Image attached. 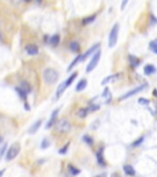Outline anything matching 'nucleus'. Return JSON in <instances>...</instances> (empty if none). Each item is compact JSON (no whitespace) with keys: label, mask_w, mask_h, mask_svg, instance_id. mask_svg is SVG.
<instances>
[{"label":"nucleus","mask_w":157,"mask_h":177,"mask_svg":"<svg viewBox=\"0 0 157 177\" xmlns=\"http://www.w3.org/2000/svg\"><path fill=\"white\" fill-rule=\"evenodd\" d=\"M43 79H44L46 84L52 85V84L58 81V79H59V74H58V71L55 69H53V68H47L43 71Z\"/></svg>","instance_id":"obj_1"},{"label":"nucleus","mask_w":157,"mask_h":177,"mask_svg":"<svg viewBox=\"0 0 157 177\" xmlns=\"http://www.w3.org/2000/svg\"><path fill=\"white\" fill-rule=\"evenodd\" d=\"M118 33H119V25L115 23L114 26L112 27L111 30V33H109V37H108V47L109 48H113L118 42Z\"/></svg>","instance_id":"obj_2"},{"label":"nucleus","mask_w":157,"mask_h":177,"mask_svg":"<svg viewBox=\"0 0 157 177\" xmlns=\"http://www.w3.org/2000/svg\"><path fill=\"white\" fill-rule=\"evenodd\" d=\"M19 153H20V144L19 143H14V144L9 148V150H7L6 160L7 161H11V160H14L16 156L19 155Z\"/></svg>","instance_id":"obj_3"},{"label":"nucleus","mask_w":157,"mask_h":177,"mask_svg":"<svg viewBox=\"0 0 157 177\" xmlns=\"http://www.w3.org/2000/svg\"><path fill=\"white\" fill-rule=\"evenodd\" d=\"M100 58H101V50H100V48H98V50L95 53V55L92 57V59H91L90 63H88V65H87L86 73H91V71H92V70L96 68L97 64H98V62H100Z\"/></svg>","instance_id":"obj_4"},{"label":"nucleus","mask_w":157,"mask_h":177,"mask_svg":"<svg viewBox=\"0 0 157 177\" xmlns=\"http://www.w3.org/2000/svg\"><path fill=\"white\" fill-rule=\"evenodd\" d=\"M70 128H71V124L67 118H63V119H60L56 123V130L59 133H68Z\"/></svg>","instance_id":"obj_5"},{"label":"nucleus","mask_w":157,"mask_h":177,"mask_svg":"<svg viewBox=\"0 0 157 177\" xmlns=\"http://www.w3.org/2000/svg\"><path fill=\"white\" fill-rule=\"evenodd\" d=\"M148 85L147 84H141L140 86H137V87H135V89H133L131 91H129V92H127V94H124L122 97H120V101H123V100H127V98H129V97H131V96H134V95H136L137 92H140V91H143L145 87H147Z\"/></svg>","instance_id":"obj_6"},{"label":"nucleus","mask_w":157,"mask_h":177,"mask_svg":"<svg viewBox=\"0 0 157 177\" xmlns=\"http://www.w3.org/2000/svg\"><path fill=\"white\" fill-rule=\"evenodd\" d=\"M58 113H59V108H58V109H55V111L52 113L51 119H49V122H48V123H47V125H46V128H47V129L52 128L53 125H54V123L56 122V116H58Z\"/></svg>","instance_id":"obj_7"},{"label":"nucleus","mask_w":157,"mask_h":177,"mask_svg":"<svg viewBox=\"0 0 157 177\" xmlns=\"http://www.w3.org/2000/svg\"><path fill=\"white\" fill-rule=\"evenodd\" d=\"M26 52L30 55H36V54H38L39 49H38V47L36 44H27L26 46Z\"/></svg>","instance_id":"obj_8"},{"label":"nucleus","mask_w":157,"mask_h":177,"mask_svg":"<svg viewBox=\"0 0 157 177\" xmlns=\"http://www.w3.org/2000/svg\"><path fill=\"white\" fill-rule=\"evenodd\" d=\"M97 162L101 166H106V161L103 157V148H100V150L97 151Z\"/></svg>","instance_id":"obj_9"},{"label":"nucleus","mask_w":157,"mask_h":177,"mask_svg":"<svg viewBox=\"0 0 157 177\" xmlns=\"http://www.w3.org/2000/svg\"><path fill=\"white\" fill-rule=\"evenodd\" d=\"M156 66L155 65H152V64H147L146 66H145V69H144V73H145V75H152V74H155L156 73Z\"/></svg>","instance_id":"obj_10"},{"label":"nucleus","mask_w":157,"mask_h":177,"mask_svg":"<svg viewBox=\"0 0 157 177\" xmlns=\"http://www.w3.org/2000/svg\"><path fill=\"white\" fill-rule=\"evenodd\" d=\"M123 170H124V173L128 175V176H135V173H136L135 170H134V167L131 165H124Z\"/></svg>","instance_id":"obj_11"},{"label":"nucleus","mask_w":157,"mask_h":177,"mask_svg":"<svg viewBox=\"0 0 157 177\" xmlns=\"http://www.w3.org/2000/svg\"><path fill=\"white\" fill-rule=\"evenodd\" d=\"M97 48H100V43H98V44H95V46H93L92 48H90V49L87 50L86 53H84V54H81V62H84L85 59H86V58H87V57H88V55H90L91 53H93V52H95V50H96Z\"/></svg>","instance_id":"obj_12"},{"label":"nucleus","mask_w":157,"mask_h":177,"mask_svg":"<svg viewBox=\"0 0 157 177\" xmlns=\"http://www.w3.org/2000/svg\"><path fill=\"white\" fill-rule=\"evenodd\" d=\"M69 48L71 49V52H74V53H79L80 52V44H79V42H76V41H71L69 43Z\"/></svg>","instance_id":"obj_13"},{"label":"nucleus","mask_w":157,"mask_h":177,"mask_svg":"<svg viewBox=\"0 0 157 177\" xmlns=\"http://www.w3.org/2000/svg\"><path fill=\"white\" fill-rule=\"evenodd\" d=\"M65 89H67V85H65V82H61L60 85H59V87H58V90H56V94H55V100H58L61 95H63V92L65 91Z\"/></svg>","instance_id":"obj_14"},{"label":"nucleus","mask_w":157,"mask_h":177,"mask_svg":"<svg viewBox=\"0 0 157 177\" xmlns=\"http://www.w3.org/2000/svg\"><path fill=\"white\" fill-rule=\"evenodd\" d=\"M103 97H104V102L106 103H109L111 101H112V94H111V91L108 87H106L104 91H103Z\"/></svg>","instance_id":"obj_15"},{"label":"nucleus","mask_w":157,"mask_h":177,"mask_svg":"<svg viewBox=\"0 0 157 177\" xmlns=\"http://www.w3.org/2000/svg\"><path fill=\"white\" fill-rule=\"evenodd\" d=\"M15 90H16V92L19 94V96L21 97V100H23V101H26V97H27V92L25 91L21 86H17V87H15Z\"/></svg>","instance_id":"obj_16"},{"label":"nucleus","mask_w":157,"mask_h":177,"mask_svg":"<svg viewBox=\"0 0 157 177\" xmlns=\"http://www.w3.org/2000/svg\"><path fill=\"white\" fill-rule=\"evenodd\" d=\"M129 63L131 65V68H136V66L140 64V59L133 55H129Z\"/></svg>","instance_id":"obj_17"},{"label":"nucleus","mask_w":157,"mask_h":177,"mask_svg":"<svg viewBox=\"0 0 157 177\" xmlns=\"http://www.w3.org/2000/svg\"><path fill=\"white\" fill-rule=\"evenodd\" d=\"M59 42H60L59 35H54V36L51 37V39H49V43H51V46H53V47H56L58 44H59Z\"/></svg>","instance_id":"obj_18"},{"label":"nucleus","mask_w":157,"mask_h":177,"mask_svg":"<svg viewBox=\"0 0 157 177\" xmlns=\"http://www.w3.org/2000/svg\"><path fill=\"white\" fill-rule=\"evenodd\" d=\"M41 124H42V121H41V119H39V121H37V122H36V123H35V124L30 128L28 133H30V134H35V133L38 130V128L41 127Z\"/></svg>","instance_id":"obj_19"},{"label":"nucleus","mask_w":157,"mask_h":177,"mask_svg":"<svg viewBox=\"0 0 157 177\" xmlns=\"http://www.w3.org/2000/svg\"><path fill=\"white\" fill-rule=\"evenodd\" d=\"M86 86H87V81H86L85 79H82V80H80V81L77 82V85H76V91H82L84 89H86Z\"/></svg>","instance_id":"obj_20"},{"label":"nucleus","mask_w":157,"mask_h":177,"mask_svg":"<svg viewBox=\"0 0 157 177\" xmlns=\"http://www.w3.org/2000/svg\"><path fill=\"white\" fill-rule=\"evenodd\" d=\"M68 171H69V173L72 175V176H75V175H79V173H80V170H79V168H76L75 166H72V165H69V166H68Z\"/></svg>","instance_id":"obj_21"},{"label":"nucleus","mask_w":157,"mask_h":177,"mask_svg":"<svg viewBox=\"0 0 157 177\" xmlns=\"http://www.w3.org/2000/svg\"><path fill=\"white\" fill-rule=\"evenodd\" d=\"M76 76H77V74H76V73H72V74L70 75V76L68 78V80H67V81H64V82H65V85H67V87L71 85V84H72V81L75 80V78H76Z\"/></svg>","instance_id":"obj_22"},{"label":"nucleus","mask_w":157,"mask_h":177,"mask_svg":"<svg viewBox=\"0 0 157 177\" xmlns=\"http://www.w3.org/2000/svg\"><path fill=\"white\" fill-rule=\"evenodd\" d=\"M79 62H81V54H79V55H77L75 59H74V60H72V63H71V64L68 66V71H69V70H71V69H72L74 66H75V65L79 63Z\"/></svg>","instance_id":"obj_23"},{"label":"nucleus","mask_w":157,"mask_h":177,"mask_svg":"<svg viewBox=\"0 0 157 177\" xmlns=\"http://www.w3.org/2000/svg\"><path fill=\"white\" fill-rule=\"evenodd\" d=\"M88 111H87V108H79V111L76 112V114L80 117V118H85L87 116Z\"/></svg>","instance_id":"obj_24"},{"label":"nucleus","mask_w":157,"mask_h":177,"mask_svg":"<svg viewBox=\"0 0 157 177\" xmlns=\"http://www.w3.org/2000/svg\"><path fill=\"white\" fill-rule=\"evenodd\" d=\"M21 87H22L25 91H26L27 94H30V92L32 91V89H31V85H30V84H28L27 81H22V82H21Z\"/></svg>","instance_id":"obj_25"},{"label":"nucleus","mask_w":157,"mask_h":177,"mask_svg":"<svg viewBox=\"0 0 157 177\" xmlns=\"http://www.w3.org/2000/svg\"><path fill=\"white\" fill-rule=\"evenodd\" d=\"M96 19V15H91L90 17H85L84 20H82V23L84 25H87V23H91V22H93Z\"/></svg>","instance_id":"obj_26"},{"label":"nucleus","mask_w":157,"mask_h":177,"mask_svg":"<svg viewBox=\"0 0 157 177\" xmlns=\"http://www.w3.org/2000/svg\"><path fill=\"white\" fill-rule=\"evenodd\" d=\"M117 76H119V74H114V75H109V76H107L103 81H102V85H106L107 82H109V81H112L114 78H117Z\"/></svg>","instance_id":"obj_27"},{"label":"nucleus","mask_w":157,"mask_h":177,"mask_svg":"<svg viewBox=\"0 0 157 177\" xmlns=\"http://www.w3.org/2000/svg\"><path fill=\"white\" fill-rule=\"evenodd\" d=\"M143 141H144V137H140L137 140H135V141L133 143V144H131V148H136V146H139Z\"/></svg>","instance_id":"obj_28"},{"label":"nucleus","mask_w":157,"mask_h":177,"mask_svg":"<svg viewBox=\"0 0 157 177\" xmlns=\"http://www.w3.org/2000/svg\"><path fill=\"white\" fill-rule=\"evenodd\" d=\"M97 109H100V105H91L87 107V111L88 112H95Z\"/></svg>","instance_id":"obj_29"},{"label":"nucleus","mask_w":157,"mask_h":177,"mask_svg":"<svg viewBox=\"0 0 157 177\" xmlns=\"http://www.w3.org/2000/svg\"><path fill=\"white\" fill-rule=\"evenodd\" d=\"M84 140L87 143V144H90V145H92V144H93L92 138H91L90 135H87V134H86V135H84Z\"/></svg>","instance_id":"obj_30"},{"label":"nucleus","mask_w":157,"mask_h":177,"mask_svg":"<svg viewBox=\"0 0 157 177\" xmlns=\"http://www.w3.org/2000/svg\"><path fill=\"white\" fill-rule=\"evenodd\" d=\"M49 145H51V143H49V140H48V139H43V141H42V145H41V148H42V149H47Z\"/></svg>","instance_id":"obj_31"},{"label":"nucleus","mask_w":157,"mask_h":177,"mask_svg":"<svg viewBox=\"0 0 157 177\" xmlns=\"http://www.w3.org/2000/svg\"><path fill=\"white\" fill-rule=\"evenodd\" d=\"M69 145H70V143H68V144L65 145V146H63V149H60V150H59V154H65V153H67Z\"/></svg>","instance_id":"obj_32"},{"label":"nucleus","mask_w":157,"mask_h":177,"mask_svg":"<svg viewBox=\"0 0 157 177\" xmlns=\"http://www.w3.org/2000/svg\"><path fill=\"white\" fill-rule=\"evenodd\" d=\"M139 103L140 105H148L150 103V101L146 100V98H139Z\"/></svg>","instance_id":"obj_33"},{"label":"nucleus","mask_w":157,"mask_h":177,"mask_svg":"<svg viewBox=\"0 0 157 177\" xmlns=\"http://www.w3.org/2000/svg\"><path fill=\"white\" fill-rule=\"evenodd\" d=\"M128 1H129V0H123V1H122V10H124V7L127 6Z\"/></svg>","instance_id":"obj_34"},{"label":"nucleus","mask_w":157,"mask_h":177,"mask_svg":"<svg viewBox=\"0 0 157 177\" xmlns=\"http://www.w3.org/2000/svg\"><path fill=\"white\" fill-rule=\"evenodd\" d=\"M151 47H157V39L153 41V42H151V43H150V48Z\"/></svg>","instance_id":"obj_35"},{"label":"nucleus","mask_w":157,"mask_h":177,"mask_svg":"<svg viewBox=\"0 0 157 177\" xmlns=\"http://www.w3.org/2000/svg\"><path fill=\"white\" fill-rule=\"evenodd\" d=\"M5 149H6V144H5L4 146H3V149H1V150H0V156H1V155L4 154V151H5Z\"/></svg>","instance_id":"obj_36"},{"label":"nucleus","mask_w":157,"mask_h":177,"mask_svg":"<svg viewBox=\"0 0 157 177\" xmlns=\"http://www.w3.org/2000/svg\"><path fill=\"white\" fill-rule=\"evenodd\" d=\"M151 50H152L153 53H156V54H157V47H151Z\"/></svg>","instance_id":"obj_37"},{"label":"nucleus","mask_w":157,"mask_h":177,"mask_svg":"<svg viewBox=\"0 0 157 177\" xmlns=\"http://www.w3.org/2000/svg\"><path fill=\"white\" fill-rule=\"evenodd\" d=\"M25 1H26V3H30V1H32V0H25Z\"/></svg>","instance_id":"obj_38"},{"label":"nucleus","mask_w":157,"mask_h":177,"mask_svg":"<svg viewBox=\"0 0 157 177\" xmlns=\"http://www.w3.org/2000/svg\"><path fill=\"white\" fill-rule=\"evenodd\" d=\"M3 141V138H1V135H0V143H1Z\"/></svg>","instance_id":"obj_39"},{"label":"nucleus","mask_w":157,"mask_h":177,"mask_svg":"<svg viewBox=\"0 0 157 177\" xmlns=\"http://www.w3.org/2000/svg\"><path fill=\"white\" fill-rule=\"evenodd\" d=\"M3 173H4V171H0V176H1Z\"/></svg>","instance_id":"obj_40"},{"label":"nucleus","mask_w":157,"mask_h":177,"mask_svg":"<svg viewBox=\"0 0 157 177\" xmlns=\"http://www.w3.org/2000/svg\"><path fill=\"white\" fill-rule=\"evenodd\" d=\"M1 38H3V37H1V35H0V41H1Z\"/></svg>","instance_id":"obj_41"}]
</instances>
